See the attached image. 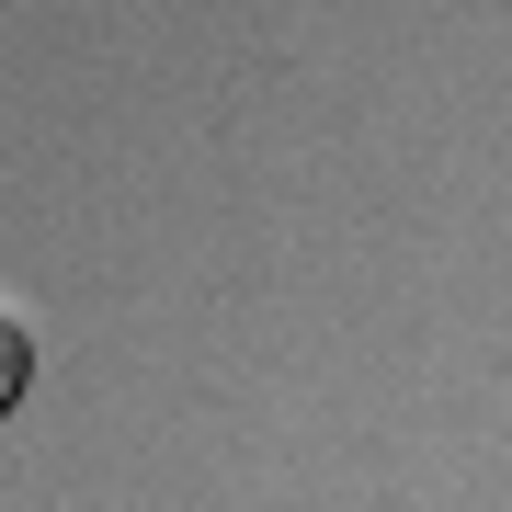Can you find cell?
Returning <instances> with one entry per match:
<instances>
[{"label": "cell", "mask_w": 512, "mask_h": 512, "mask_svg": "<svg viewBox=\"0 0 512 512\" xmlns=\"http://www.w3.org/2000/svg\"><path fill=\"white\" fill-rule=\"evenodd\" d=\"M23 376H35V330H23V308H12V296H0V421H12Z\"/></svg>", "instance_id": "1"}]
</instances>
